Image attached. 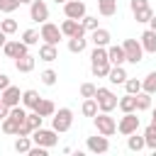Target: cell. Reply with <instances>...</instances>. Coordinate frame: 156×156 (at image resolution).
Segmentation results:
<instances>
[{
    "instance_id": "6da1fadb",
    "label": "cell",
    "mask_w": 156,
    "mask_h": 156,
    "mask_svg": "<svg viewBox=\"0 0 156 156\" xmlns=\"http://www.w3.org/2000/svg\"><path fill=\"white\" fill-rule=\"evenodd\" d=\"M71 124H73V110H71V107H61V110H56V112L51 115V129H54L56 134L68 132Z\"/></svg>"
},
{
    "instance_id": "7a4b0ae2",
    "label": "cell",
    "mask_w": 156,
    "mask_h": 156,
    "mask_svg": "<svg viewBox=\"0 0 156 156\" xmlns=\"http://www.w3.org/2000/svg\"><path fill=\"white\" fill-rule=\"evenodd\" d=\"M95 102H98V112H112L117 107V95L110 88H98L95 90Z\"/></svg>"
},
{
    "instance_id": "3957f363",
    "label": "cell",
    "mask_w": 156,
    "mask_h": 156,
    "mask_svg": "<svg viewBox=\"0 0 156 156\" xmlns=\"http://www.w3.org/2000/svg\"><path fill=\"white\" fill-rule=\"evenodd\" d=\"M122 49H124V61H129V63H141L144 61V49L136 39H124Z\"/></svg>"
},
{
    "instance_id": "277c9868",
    "label": "cell",
    "mask_w": 156,
    "mask_h": 156,
    "mask_svg": "<svg viewBox=\"0 0 156 156\" xmlns=\"http://www.w3.org/2000/svg\"><path fill=\"white\" fill-rule=\"evenodd\" d=\"M95 127H98V134H105V136H112L117 132V122L115 117H110V112H98L95 117Z\"/></svg>"
},
{
    "instance_id": "5b68a950",
    "label": "cell",
    "mask_w": 156,
    "mask_h": 156,
    "mask_svg": "<svg viewBox=\"0 0 156 156\" xmlns=\"http://www.w3.org/2000/svg\"><path fill=\"white\" fill-rule=\"evenodd\" d=\"M29 136H32V141H34V144L46 146V149H51V146H56V144H58V136H56V132H54V129H44V127H39V129H34Z\"/></svg>"
},
{
    "instance_id": "8992f818",
    "label": "cell",
    "mask_w": 156,
    "mask_h": 156,
    "mask_svg": "<svg viewBox=\"0 0 156 156\" xmlns=\"http://www.w3.org/2000/svg\"><path fill=\"white\" fill-rule=\"evenodd\" d=\"M39 37L44 39V44H54V46H56V44L61 41V37H63V34H61V27H58V24H54V22H49V20H46V22H41Z\"/></svg>"
},
{
    "instance_id": "52a82bcc",
    "label": "cell",
    "mask_w": 156,
    "mask_h": 156,
    "mask_svg": "<svg viewBox=\"0 0 156 156\" xmlns=\"http://www.w3.org/2000/svg\"><path fill=\"white\" fill-rule=\"evenodd\" d=\"M139 117H136V112H124V117L117 122V132L119 134H124V136H129L132 132H136L139 129Z\"/></svg>"
},
{
    "instance_id": "ba28073f",
    "label": "cell",
    "mask_w": 156,
    "mask_h": 156,
    "mask_svg": "<svg viewBox=\"0 0 156 156\" xmlns=\"http://www.w3.org/2000/svg\"><path fill=\"white\" fill-rule=\"evenodd\" d=\"M29 20L32 22H46L49 20V5L44 0H32L29 2Z\"/></svg>"
},
{
    "instance_id": "9c48e42d",
    "label": "cell",
    "mask_w": 156,
    "mask_h": 156,
    "mask_svg": "<svg viewBox=\"0 0 156 156\" xmlns=\"http://www.w3.org/2000/svg\"><path fill=\"white\" fill-rule=\"evenodd\" d=\"M63 15L71 20H80L85 15V2L83 0H66L63 2Z\"/></svg>"
},
{
    "instance_id": "30bf717a",
    "label": "cell",
    "mask_w": 156,
    "mask_h": 156,
    "mask_svg": "<svg viewBox=\"0 0 156 156\" xmlns=\"http://www.w3.org/2000/svg\"><path fill=\"white\" fill-rule=\"evenodd\" d=\"M61 34H63V37H85V29H83V24H80L78 20L66 17L63 24H61Z\"/></svg>"
},
{
    "instance_id": "8fae6325",
    "label": "cell",
    "mask_w": 156,
    "mask_h": 156,
    "mask_svg": "<svg viewBox=\"0 0 156 156\" xmlns=\"http://www.w3.org/2000/svg\"><path fill=\"white\" fill-rule=\"evenodd\" d=\"M29 46L24 44V41H5V46H2V51H5V56L7 58H20V56H24V54H29L27 51Z\"/></svg>"
},
{
    "instance_id": "7c38bea8",
    "label": "cell",
    "mask_w": 156,
    "mask_h": 156,
    "mask_svg": "<svg viewBox=\"0 0 156 156\" xmlns=\"http://www.w3.org/2000/svg\"><path fill=\"white\" fill-rule=\"evenodd\" d=\"M85 146H88L90 154H105V151H110V141H107L105 134H100V136H88Z\"/></svg>"
},
{
    "instance_id": "4fadbf2b",
    "label": "cell",
    "mask_w": 156,
    "mask_h": 156,
    "mask_svg": "<svg viewBox=\"0 0 156 156\" xmlns=\"http://www.w3.org/2000/svg\"><path fill=\"white\" fill-rule=\"evenodd\" d=\"M0 98H2V102H5L7 107H15V105H20V102H22V93H20V88H17V85H12V83L0 93Z\"/></svg>"
},
{
    "instance_id": "5bb4252c",
    "label": "cell",
    "mask_w": 156,
    "mask_h": 156,
    "mask_svg": "<svg viewBox=\"0 0 156 156\" xmlns=\"http://www.w3.org/2000/svg\"><path fill=\"white\" fill-rule=\"evenodd\" d=\"M139 44H141V49H144L146 54H156V32H154V29H146V32L141 34Z\"/></svg>"
},
{
    "instance_id": "9a60e30c",
    "label": "cell",
    "mask_w": 156,
    "mask_h": 156,
    "mask_svg": "<svg viewBox=\"0 0 156 156\" xmlns=\"http://www.w3.org/2000/svg\"><path fill=\"white\" fill-rule=\"evenodd\" d=\"M93 44L95 46H110V39H112V34H110V29H105V27H98V29H93Z\"/></svg>"
},
{
    "instance_id": "2e32d148",
    "label": "cell",
    "mask_w": 156,
    "mask_h": 156,
    "mask_svg": "<svg viewBox=\"0 0 156 156\" xmlns=\"http://www.w3.org/2000/svg\"><path fill=\"white\" fill-rule=\"evenodd\" d=\"M107 61H110L112 66H122V63H124V49H122L119 44L107 46Z\"/></svg>"
},
{
    "instance_id": "e0dca14e",
    "label": "cell",
    "mask_w": 156,
    "mask_h": 156,
    "mask_svg": "<svg viewBox=\"0 0 156 156\" xmlns=\"http://www.w3.org/2000/svg\"><path fill=\"white\" fill-rule=\"evenodd\" d=\"M34 63H37V58H34L32 54H24V56L15 58V68H17L20 73H29V71H34Z\"/></svg>"
},
{
    "instance_id": "ac0fdd59",
    "label": "cell",
    "mask_w": 156,
    "mask_h": 156,
    "mask_svg": "<svg viewBox=\"0 0 156 156\" xmlns=\"http://www.w3.org/2000/svg\"><path fill=\"white\" fill-rule=\"evenodd\" d=\"M127 78H129V76H127L124 66H112V68H110V73H107V80H110L112 85H122Z\"/></svg>"
},
{
    "instance_id": "d6986e66",
    "label": "cell",
    "mask_w": 156,
    "mask_h": 156,
    "mask_svg": "<svg viewBox=\"0 0 156 156\" xmlns=\"http://www.w3.org/2000/svg\"><path fill=\"white\" fill-rule=\"evenodd\" d=\"M39 58L46 61V63H51V61L58 58V49H56L54 44H41V46H39Z\"/></svg>"
},
{
    "instance_id": "ffe728a7",
    "label": "cell",
    "mask_w": 156,
    "mask_h": 156,
    "mask_svg": "<svg viewBox=\"0 0 156 156\" xmlns=\"http://www.w3.org/2000/svg\"><path fill=\"white\" fill-rule=\"evenodd\" d=\"M110 68H112V63H110L107 58H102V61H93V66H90V71H93L95 78H107Z\"/></svg>"
},
{
    "instance_id": "44dd1931",
    "label": "cell",
    "mask_w": 156,
    "mask_h": 156,
    "mask_svg": "<svg viewBox=\"0 0 156 156\" xmlns=\"http://www.w3.org/2000/svg\"><path fill=\"white\" fill-rule=\"evenodd\" d=\"M117 107H119L122 112H136V98H134L132 93H127V95H122V98L117 100Z\"/></svg>"
},
{
    "instance_id": "7402d4cb",
    "label": "cell",
    "mask_w": 156,
    "mask_h": 156,
    "mask_svg": "<svg viewBox=\"0 0 156 156\" xmlns=\"http://www.w3.org/2000/svg\"><path fill=\"white\" fill-rule=\"evenodd\" d=\"M39 100H41V95L37 90H24L22 93V107H27V110H34Z\"/></svg>"
},
{
    "instance_id": "603a6c76",
    "label": "cell",
    "mask_w": 156,
    "mask_h": 156,
    "mask_svg": "<svg viewBox=\"0 0 156 156\" xmlns=\"http://www.w3.org/2000/svg\"><path fill=\"white\" fill-rule=\"evenodd\" d=\"M34 112H39L41 117H51V115L56 112V105H54L51 100H46V98H41V100L37 102V107H34Z\"/></svg>"
},
{
    "instance_id": "cb8c5ba5",
    "label": "cell",
    "mask_w": 156,
    "mask_h": 156,
    "mask_svg": "<svg viewBox=\"0 0 156 156\" xmlns=\"http://www.w3.org/2000/svg\"><path fill=\"white\" fill-rule=\"evenodd\" d=\"M98 12L102 17H112L117 12V0H98Z\"/></svg>"
},
{
    "instance_id": "d4e9b609",
    "label": "cell",
    "mask_w": 156,
    "mask_h": 156,
    "mask_svg": "<svg viewBox=\"0 0 156 156\" xmlns=\"http://www.w3.org/2000/svg\"><path fill=\"white\" fill-rule=\"evenodd\" d=\"M85 46H88L85 37H68V51L71 54H80V51H85Z\"/></svg>"
},
{
    "instance_id": "484cf974",
    "label": "cell",
    "mask_w": 156,
    "mask_h": 156,
    "mask_svg": "<svg viewBox=\"0 0 156 156\" xmlns=\"http://www.w3.org/2000/svg\"><path fill=\"white\" fill-rule=\"evenodd\" d=\"M144 146H146V141H144V134L139 136L136 132H132V134H129V139H127V149H129V151H141Z\"/></svg>"
},
{
    "instance_id": "4316f807",
    "label": "cell",
    "mask_w": 156,
    "mask_h": 156,
    "mask_svg": "<svg viewBox=\"0 0 156 156\" xmlns=\"http://www.w3.org/2000/svg\"><path fill=\"white\" fill-rule=\"evenodd\" d=\"M136 112H144V110H151V95L149 93H144V90H139L136 95Z\"/></svg>"
},
{
    "instance_id": "83f0119b",
    "label": "cell",
    "mask_w": 156,
    "mask_h": 156,
    "mask_svg": "<svg viewBox=\"0 0 156 156\" xmlns=\"http://www.w3.org/2000/svg\"><path fill=\"white\" fill-rule=\"evenodd\" d=\"M80 112H83L85 117H95V115H98V102H95V98H85L83 105H80Z\"/></svg>"
},
{
    "instance_id": "f1b7e54d",
    "label": "cell",
    "mask_w": 156,
    "mask_h": 156,
    "mask_svg": "<svg viewBox=\"0 0 156 156\" xmlns=\"http://www.w3.org/2000/svg\"><path fill=\"white\" fill-rule=\"evenodd\" d=\"M32 144H34L32 136H17V139H15V151H17V154H27V151L32 149Z\"/></svg>"
},
{
    "instance_id": "f546056e",
    "label": "cell",
    "mask_w": 156,
    "mask_h": 156,
    "mask_svg": "<svg viewBox=\"0 0 156 156\" xmlns=\"http://www.w3.org/2000/svg\"><path fill=\"white\" fill-rule=\"evenodd\" d=\"M141 90H144V93H149V95H154V93H156V71H151V73L141 80Z\"/></svg>"
},
{
    "instance_id": "4dcf8cb0",
    "label": "cell",
    "mask_w": 156,
    "mask_h": 156,
    "mask_svg": "<svg viewBox=\"0 0 156 156\" xmlns=\"http://www.w3.org/2000/svg\"><path fill=\"white\" fill-rule=\"evenodd\" d=\"M39 29H24L22 32V41L27 44V46H34V44H39Z\"/></svg>"
},
{
    "instance_id": "1f68e13d",
    "label": "cell",
    "mask_w": 156,
    "mask_h": 156,
    "mask_svg": "<svg viewBox=\"0 0 156 156\" xmlns=\"http://www.w3.org/2000/svg\"><path fill=\"white\" fill-rule=\"evenodd\" d=\"M17 129H20V122H17V119H12V117L7 115V117L2 119V132H5V134H15V136H17Z\"/></svg>"
},
{
    "instance_id": "d6a6232c",
    "label": "cell",
    "mask_w": 156,
    "mask_h": 156,
    "mask_svg": "<svg viewBox=\"0 0 156 156\" xmlns=\"http://www.w3.org/2000/svg\"><path fill=\"white\" fill-rule=\"evenodd\" d=\"M144 141H146L149 149H156V124H149L144 129Z\"/></svg>"
},
{
    "instance_id": "836d02e7",
    "label": "cell",
    "mask_w": 156,
    "mask_h": 156,
    "mask_svg": "<svg viewBox=\"0 0 156 156\" xmlns=\"http://www.w3.org/2000/svg\"><path fill=\"white\" fill-rule=\"evenodd\" d=\"M41 119H44V117H41L39 112L29 110V112H27V119H24V122H27V124L32 127V132H34V129H39V127H41Z\"/></svg>"
},
{
    "instance_id": "e575fe53",
    "label": "cell",
    "mask_w": 156,
    "mask_h": 156,
    "mask_svg": "<svg viewBox=\"0 0 156 156\" xmlns=\"http://www.w3.org/2000/svg\"><path fill=\"white\" fill-rule=\"evenodd\" d=\"M80 24H83V29H85V32H93V29H98V17H93V15H88V12H85V15L80 17Z\"/></svg>"
},
{
    "instance_id": "d590c367",
    "label": "cell",
    "mask_w": 156,
    "mask_h": 156,
    "mask_svg": "<svg viewBox=\"0 0 156 156\" xmlns=\"http://www.w3.org/2000/svg\"><path fill=\"white\" fill-rule=\"evenodd\" d=\"M122 85H124V90H127V93H132V95H136V93L141 90V80H139V78H127Z\"/></svg>"
},
{
    "instance_id": "8d00e7d4",
    "label": "cell",
    "mask_w": 156,
    "mask_h": 156,
    "mask_svg": "<svg viewBox=\"0 0 156 156\" xmlns=\"http://www.w3.org/2000/svg\"><path fill=\"white\" fill-rule=\"evenodd\" d=\"M20 5H22V0H0V12L10 15V12H15Z\"/></svg>"
},
{
    "instance_id": "74e56055",
    "label": "cell",
    "mask_w": 156,
    "mask_h": 156,
    "mask_svg": "<svg viewBox=\"0 0 156 156\" xmlns=\"http://www.w3.org/2000/svg\"><path fill=\"white\" fill-rule=\"evenodd\" d=\"M39 78H41V83H44V85H49V88H51V85H56V78H58V76H56V71L46 68V71H41V76H39Z\"/></svg>"
},
{
    "instance_id": "f35d334b",
    "label": "cell",
    "mask_w": 156,
    "mask_h": 156,
    "mask_svg": "<svg viewBox=\"0 0 156 156\" xmlns=\"http://www.w3.org/2000/svg\"><path fill=\"white\" fill-rule=\"evenodd\" d=\"M151 15H154V10H151V5H149V7H144V10H136V12H134V20H136V22H149Z\"/></svg>"
},
{
    "instance_id": "ab89813d",
    "label": "cell",
    "mask_w": 156,
    "mask_h": 156,
    "mask_svg": "<svg viewBox=\"0 0 156 156\" xmlns=\"http://www.w3.org/2000/svg\"><path fill=\"white\" fill-rule=\"evenodd\" d=\"M0 29H2L5 34H15V32H17V20H10V17L2 20V22H0Z\"/></svg>"
},
{
    "instance_id": "60d3db41",
    "label": "cell",
    "mask_w": 156,
    "mask_h": 156,
    "mask_svg": "<svg viewBox=\"0 0 156 156\" xmlns=\"http://www.w3.org/2000/svg\"><path fill=\"white\" fill-rule=\"evenodd\" d=\"M95 90H98V85L83 83V85H80V98H95Z\"/></svg>"
},
{
    "instance_id": "b9f144b4",
    "label": "cell",
    "mask_w": 156,
    "mask_h": 156,
    "mask_svg": "<svg viewBox=\"0 0 156 156\" xmlns=\"http://www.w3.org/2000/svg\"><path fill=\"white\" fill-rule=\"evenodd\" d=\"M7 85H10V78H7L5 73H0V93H2V90H5Z\"/></svg>"
},
{
    "instance_id": "7bdbcfd3",
    "label": "cell",
    "mask_w": 156,
    "mask_h": 156,
    "mask_svg": "<svg viewBox=\"0 0 156 156\" xmlns=\"http://www.w3.org/2000/svg\"><path fill=\"white\" fill-rule=\"evenodd\" d=\"M7 115H10V107H7L5 102H0V119H5Z\"/></svg>"
},
{
    "instance_id": "ee69618b",
    "label": "cell",
    "mask_w": 156,
    "mask_h": 156,
    "mask_svg": "<svg viewBox=\"0 0 156 156\" xmlns=\"http://www.w3.org/2000/svg\"><path fill=\"white\" fill-rule=\"evenodd\" d=\"M5 41H7V34H5V32H2V29H0V49H2V46H5Z\"/></svg>"
},
{
    "instance_id": "f6af8a7d",
    "label": "cell",
    "mask_w": 156,
    "mask_h": 156,
    "mask_svg": "<svg viewBox=\"0 0 156 156\" xmlns=\"http://www.w3.org/2000/svg\"><path fill=\"white\" fill-rule=\"evenodd\" d=\"M149 24H151L149 29H154V32H156V15H151V20H149Z\"/></svg>"
},
{
    "instance_id": "bcb514c9",
    "label": "cell",
    "mask_w": 156,
    "mask_h": 156,
    "mask_svg": "<svg viewBox=\"0 0 156 156\" xmlns=\"http://www.w3.org/2000/svg\"><path fill=\"white\" fill-rule=\"evenodd\" d=\"M151 124H156V110L151 112Z\"/></svg>"
},
{
    "instance_id": "7dc6e473",
    "label": "cell",
    "mask_w": 156,
    "mask_h": 156,
    "mask_svg": "<svg viewBox=\"0 0 156 156\" xmlns=\"http://www.w3.org/2000/svg\"><path fill=\"white\" fill-rule=\"evenodd\" d=\"M54 2H56V5H63V2H66V0H54Z\"/></svg>"
},
{
    "instance_id": "c3c4849f",
    "label": "cell",
    "mask_w": 156,
    "mask_h": 156,
    "mask_svg": "<svg viewBox=\"0 0 156 156\" xmlns=\"http://www.w3.org/2000/svg\"><path fill=\"white\" fill-rule=\"evenodd\" d=\"M22 2H27V5H29V2H32V0H22Z\"/></svg>"
},
{
    "instance_id": "681fc988",
    "label": "cell",
    "mask_w": 156,
    "mask_h": 156,
    "mask_svg": "<svg viewBox=\"0 0 156 156\" xmlns=\"http://www.w3.org/2000/svg\"><path fill=\"white\" fill-rule=\"evenodd\" d=\"M0 102H2V98H0Z\"/></svg>"
}]
</instances>
